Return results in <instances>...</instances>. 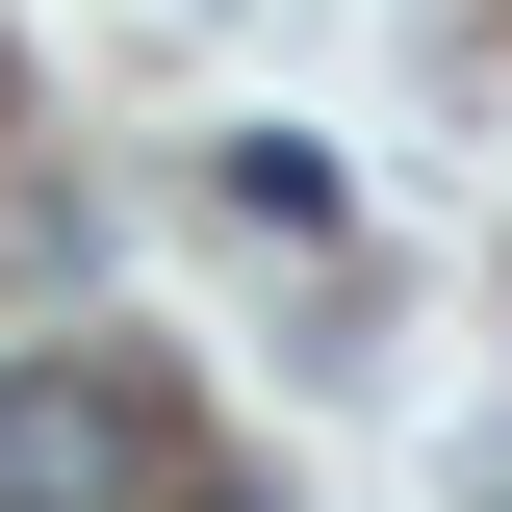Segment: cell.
<instances>
[{
  "instance_id": "6da1fadb",
  "label": "cell",
  "mask_w": 512,
  "mask_h": 512,
  "mask_svg": "<svg viewBox=\"0 0 512 512\" xmlns=\"http://www.w3.org/2000/svg\"><path fill=\"white\" fill-rule=\"evenodd\" d=\"M154 487V359H26L0 384V512H128Z\"/></svg>"
},
{
  "instance_id": "7a4b0ae2",
  "label": "cell",
  "mask_w": 512,
  "mask_h": 512,
  "mask_svg": "<svg viewBox=\"0 0 512 512\" xmlns=\"http://www.w3.org/2000/svg\"><path fill=\"white\" fill-rule=\"evenodd\" d=\"M231 231H282V256H333V231H359V180H333L308 128H231Z\"/></svg>"
},
{
  "instance_id": "3957f363",
  "label": "cell",
  "mask_w": 512,
  "mask_h": 512,
  "mask_svg": "<svg viewBox=\"0 0 512 512\" xmlns=\"http://www.w3.org/2000/svg\"><path fill=\"white\" fill-rule=\"evenodd\" d=\"M461 512H512V487H461Z\"/></svg>"
},
{
  "instance_id": "277c9868",
  "label": "cell",
  "mask_w": 512,
  "mask_h": 512,
  "mask_svg": "<svg viewBox=\"0 0 512 512\" xmlns=\"http://www.w3.org/2000/svg\"><path fill=\"white\" fill-rule=\"evenodd\" d=\"M205 512H256V487H205Z\"/></svg>"
}]
</instances>
